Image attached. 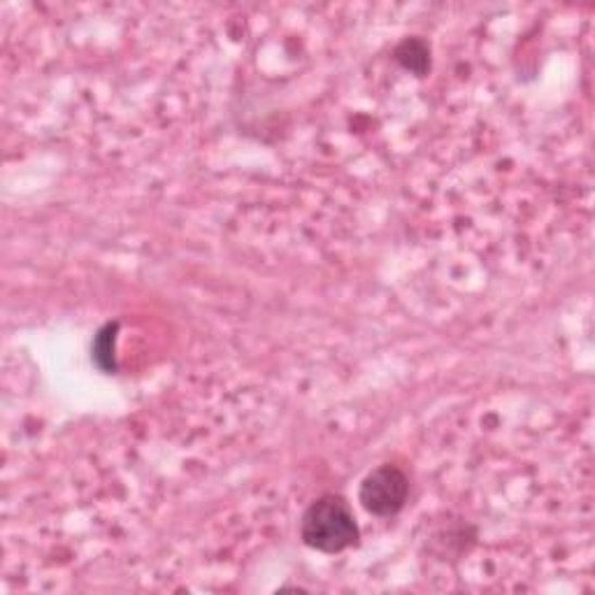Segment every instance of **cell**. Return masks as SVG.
I'll use <instances>...</instances> for the list:
<instances>
[{
	"label": "cell",
	"mask_w": 595,
	"mask_h": 595,
	"mask_svg": "<svg viewBox=\"0 0 595 595\" xmlns=\"http://www.w3.org/2000/svg\"><path fill=\"white\" fill-rule=\"evenodd\" d=\"M116 333H119L116 321H110V324H106L103 329L96 333L91 356H94V363L103 372H116V359H114Z\"/></svg>",
	"instance_id": "cell-4"
},
{
	"label": "cell",
	"mask_w": 595,
	"mask_h": 595,
	"mask_svg": "<svg viewBox=\"0 0 595 595\" xmlns=\"http://www.w3.org/2000/svg\"><path fill=\"white\" fill-rule=\"evenodd\" d=\"M396 61L405 67V71L423 77L431 67V49L423 40L410 38L396 49Z\"/></svg>",
	"instance_id": "cell-3"
},
{
	"label": "cell",
	"mask_w": 595,
	"mask_h": 595,
	"mask_svg": "<svg viewBox=\"0 0 595 595\" xmlns=\"http://www.w3.org/2000/svg\"><path fill=\"white\" fill-rule=\"evenodd\" d=\"M407 493H410V482H407L405 472L386 463L365 474L359 488V500L370 515L394 517L405 507Z\"/></svg>",
	"instance_id": "cell-2"
},
{
	"label": "cell",
	"mask_w": 595,
	"mask_h": 595,
	"mask_svg": "<svg viewBox=\"0 0 595 595\" xmlns=\"http://www.w3.org/2000/svg\"><path fill=\"white\" fill-rule=\"evenodd\" d=\"M300 537L310 549L321 554H339L354 547L359 542V525L349 503L335 493L314 500L302 515Z\"/></svg>",
	"instance_id": "cell-1"
}]
</instances>
